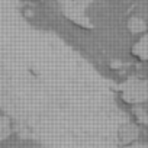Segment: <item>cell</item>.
Returning <instances> with one entry per match:
<instances>
[{"mask_svg": "<svg viewBox=\"0 0 148 148\" xmlns=\"http://www.w3.org/2000/svg\"><path fill=\"white\" fill-rule=\"evenodd\" d=\"M131 55L135 60L148 64V32L142 35L136 42H134V45L131 47Z\"/></svg>", "mask_w": 148, "mask_h": 148, "instance_id": "obj_3", "label": "cell"}, {"mask_svg": "<svg viewBox=\"0 0 148 148\" xmlns=\"http://www.w3.org/2000/svg\"><path fill=\"white\" fill-rule=\"evenodd\" d=\"M12 135V122L8 116L0 115V142L6 141Z\"/></svg>", "mask_w": 148, "mask_h": 148, "instance_id": "obj_4", "label": "cell"}, {"mask_svg": "<svg viewBox=\"0 0 148 148\" xmlns=\"http://www.w3.org/2000/svg\"><path fill=\"white\" fill-rule=\"evenodd\" d=\"M118 97L123 105L139 106L148 102V80L142 77H128L116 89Z\"/></svg>", "mask_w": 148, "mask_h": 148, "instance_id": "obj_1", "label": "cell"}, {"mask_svg": "<svg viewBox=\"0 0 148 148\" xmlns=\"http://www.w3.org/2000/svg\"><path fill=\"white\" fill-rule=\"evenodd\" d=\"M121 148H148V142L145 141H134L131 144H126V145H121Z\"/></svg>", "mask_w": 148, "mask_h": 148, "instance_id": "obj_5", "label": "cell"}, {"mask_svg": "<svg viewBox=\"0 0 148 148\" xmlns=\"http://www.w3.org/2000/svg\"><path fill=\"white\" fill-rule=\"evenodd\" d=\"M138 136H139V131H138V126H135L134 123H123L119 126V129L116 132V139L121 145L131 144V142L136 141Z\"/></svg>", "mask_w": 148, "mask_h": 148, "instance_id": "obj_2", "label": "cell"}]
</instances>
